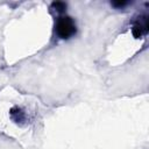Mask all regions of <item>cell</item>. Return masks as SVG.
Returning <instances> with one entry per match:
<instances>
[{
    "label": "cell",
    "mask_w": 149,
    "mask_h": 149,
    "mask_svg": "<svg viewBox=\"0 0 149 149\" xmlns=\"http://www.w3.org/2000/svg\"><path fill=\"white\" fill-rule=\"evenodd\" d=\"M76 23L72 17L68 15H62L57 17L55 23V31L61 38H69L76 34Z\"/></svg>",
    "instance_id": "cell-1"
},
{
    "label": "cell",
    "mask_w": 149,
    "mask_h": 149,
    "mask_svg": "<svg viewBox=\"0 0 149 149\" xmlns=\"http://www.w3.org/2000/svg\"><path fill=\"white\" fill-rule=\"evenodd\" d=\"M112 5H113V6H118V7H122V6L126 5V2H120V1H119V2H113Z\"/></svg>",
    "instance_id": "cell-4"
},
{
    "label": "cell",
    "mask_w": 149,
    "mask_h": 149,
    "mask_svg": "<svg viewBox=\"0 0 149 149\" xmlns=\"http://www.w3.org/2000/svg\"><path fill=\"white\" fill-rule=\"evenodd\" d=\"M51 8L55 9L56 12H58V13H62L66 9V3L62 2V1H55V2L51 3Z\"/></svg>",
    "instance_id": "cell-3"
},
{
    "label": "cell",
    "mask_w": 149,
    "mask_h": 149,
    "mask_svg": "<svg viewBox=\"0 0 149 149\" xmlns=\"http://www.w3.org/2000/svg\"><path fill=\"white\" fill-rule=\"evenodd\" d=\"M148 28H149L148 16L147 15H140L133 24L132 33H133L135 38H141L143 35H146L148 33Z\"/></svg>",
    "instance_id": "cell-2"
}]
</instances>
